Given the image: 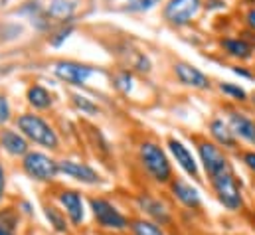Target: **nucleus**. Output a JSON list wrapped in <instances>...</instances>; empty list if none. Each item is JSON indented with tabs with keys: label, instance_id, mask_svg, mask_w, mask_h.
<instances>
[{
	"label": "nucleus",
	"instance_id": "obj_1",
	"mask_svg": "<svg viewBox=\"0 0 255 235\" xmlns=\"http://www.w3.org/2000/svg\"><path fill=\"white\" fill-rule=\"evenodd\" d=\"M210 188L216 196V200L228 210V212H242L244 210V190L236 176V170L224 172L220 176L208 180Z\"/></svg>",
	"mask_w": 255,
	"mask_h": 235
},
{
	"label": "nucleus",
	"instance_id": "obj_2",
	"mask_svg": "<svg viewBox=\"0 0 255 235\" xmlns=\"http://www.w3.org/2000/svg\"><path fill=\"white\" fill-rule=\"evenodd\" d=\"M142 168L146 174L158 184H170L172 178V164L166 156V152L156 144V142H142L138 150Z\"/></svg>",
	"mask_w": 255,
	"mask_h": 235
},
{
	"label": "nucleus",
	"instance_id": "obj_3",
	"mask_svg": "<svg viewBox=\"0 0 255 235\" xmlns=\"http://www.w3.org/2000/svg\"><path fill=\"white\" fill-rule=\"evenodd\" d=\"M196 150H198V162L202 164L204 174H206L208 180L220 176V174H224V172L234 170V164H232L230 156H228L226 150L220 148L214 140L200 138V140L196 142Z\"/></svg>",
	"mask_w": 255,
	"mask_h": 235
},
{
	"label": "nucleus",
	"instance_id": "obj_4",
	"mask_svg": "<svg viewBox=\"0 0 255 235\" xmlns=\"http://www.w3.org/2000/svg\"><path fill=\"white\" fill-rule=\"evenodd\" d=\"M18 128L22 130V134L40 144V146H46V148H52L56 150L60 146V138L56 134V130L38 115H32V113H24L18 117Z\"/></svg>",
	"mask_w": 255,
	"mask_h": 235
},
{
	"label": "nucleus",
	"instance_id": "obj_5",
	"mask_svg": "<svg viewBox=\"0 0 255 235\" xmlns=\"http://www.w3.org/2000/svg\"><path fill=\"white\" fill-rule=\"evenodd\" d=\"M32 24H36L40 30L50 28L54 22L65 26V22L71 20V12H73V4L67 0H50L48 4H40V2H32Z\"/></svg>",
	"mask_w": 255,
	"mask_h": 235
},
{
	"label": "nucleus",
	"instance_id": "obj_6",
	"mask_svg": "<svg viewBox=\"0 0 255 235\" xmlns=\"http://www.w3.org/2000/svg\"><path fill=\"white\" fill-rule=\"evenodd\" d=\"M89 206H91V212H93V218L95 222L103 228V230H113V232H123L128 228L127 218L107 200L103 198H91L89 200Z\"/></svg>",
	"mask_w": 255,
	"mask_h": 235
},
{
	"label": "nucleus",
	"instance_id": "obj_7",
	"mask_svg": "<svg viewBox=\"0 0 255 235\" xmlns=\"http://www.w3.org/2000/svg\"><path fill=\"white\" fill-rule=\"evenodd\" d=\"M22 168L32 180L38 182H50L58 176L60 172V162H56L54 158L42 154V152H28L24 156Z\"/></svg>",
	"mask_w": 255,
	"mask_h": 235
},
{
	"label": "nucleus",
	"instance_id": "obj_8",
	"mask_svg": "<svg viewBox=\"0 0 255 235\" xmlns=\"http://www.w3.org/2000/svg\"><path fill=\"white\" fill-rule=\"evenodd\" d=\"M200 8H202V0H168L162 14L170 26L182 28V26H188L198 16Z\"/></svg>",
	"mask_w": 255,
	"mask_h": 235
},
{
	"label": "nucleus",
	"instance_id": "obj_9",
	"mask_svg": "<svg viewBox=\"0 0 255 235\" xmlns=\"http://www.w3.org/2000/svg\"><path fill=\"white\" fill-rule=\"evenodd\" d=\"M166 144H168V150H170L174 162H176L194 182H200V180H202V178H200V162L196 160V156H194V152H192L190 148H188L180 138H174V136H170V138L166 140Z\"/></svg>",
	"mask_w": 255,
	"mask_h": 235
},
{
	"label": "nucleus",
	"instance_id": "obj_10",
	"mask_svg": "<svg viewBox=\"0 0 255 235\" xmlns=\"http://www.w3.org/2000/svg\"><path fill=\"white\" fill-rule=\"evenodd\" d=\"M226 117H228L226 120L230 122L234 134L238 136V140H244L250 146H255V118L238 111V109H228Z\"/></svg>",
	"mask_w": 255,
	"mask_h": 235
},
{
	"label": "nucleus",
	"instance_id": "obj_11",
	"mask_svg": "<svg viewBox=\"0 0 255 235\" xmlns=\"http://www.w3.org/2000/svg\"><path fill=\"white\" fill-rule=\"evenodd\" d=\"M208 130H210L212 140H214L220 148H224V150H238L240 140H238V136L234 134V130H232V126H230V122H228L226 118L214 117L208 122Z\"/></svg>",
	"mask_w": 255,
	"mask_h": 235
},
{
	"label": "nucleus",
	"instance_id": "obj_12",
	"mask_svg": "<svg viewBox=\"0 0 255 235\" xmlns=\"http://www.w3.org/2000/svg\"><path fill=\"white\" fill-rule=\"evenodd\" d=\"M170 192L172 196L190 212H200L202 210V196L198 192V188H194L190 182L182 180V178H174L170 182Z\"/></svg>",
	"mask_w": 255,
	"mask_h": 235
},
{
	"label": "nucleus",
	"instance_id": "obj_13",
	"mask_svg": "<svg viewBox=\"0 0 255 235\" xmlns=\"http://www.w3.org/2000/svg\"><path fill=\"white\" fill-rule=\"evenodd\" d=\"M174 73L178 77V81L186 87H192V89H200V91H206L212 87L210 83V77L200 71L198 67H194L192 63H186V61H178L174 63Z\"/></svg>",
	"mask_w": 255,
	"mask_h": 235
},
{
	"label": "nucleus",
	"instance_id": "obj_14",
	"mask_svg": "<svg viewBox=\"0 0 255 235\" xmlns=\"http://www.w3.org/2000/svg\"><path fill=\"white\" fill-rule=\"evenodd\" d=\"M56 75L71 85H85V81L93 75V67L91 65H83V63H75V61H58L56 63Z\"/></svg>",
	"mask_w": 255,
	"mask_h": 235
},
{
	"label": "nucleus",
	"instance_id": "obj_15",
	"mask_svg": "<svg viewBox=\"0 0 255 235\" xmlns=\"http://www.w3.org/2000/svg\"><path fill=\"white\" fill-rule=\"evenodd\" d=\"M136 204L138 208L150 218V222L158 224V226H168L172 222V216H170V210L158 200V198H152L148 194H142L136 198Z\"/></svg>",
	"mask_w": 255,
	"mask_h": 235
},
{
	"label": "nucleus",
	"instance_id": "obj_16",
	"mask_svg": "<svg viewBox=\"0 0 255 235\" xmlns=\"http://www.w3.org/2000/svg\"><path fill=\"white\" fill-rule=\"evenodd\" d=\"M60 172H64L65 176L73 178V180H77V182H81V184H89V186L101 182V176H99L91 166L81 164V162H73V160H64V162H60Z\"/></svg>",
	"mask_w": 255,
	"mask_h": 235
},
{
	"label": "nucleus",
	"instance_id": "obj_17",
	"mask_svg": "<svg viewBox=\"0 0 255 235\" xmlns=\"http://www.w3.org/2000/svg\"><path fill=\"white\" fill-rule=\"evenodd\" d=\"M220 46H222V50L230 58L242 59V61L252 59L255 54V44L250 42V40H246V38H224L220 42Z\"/></svg>",
	"mask_w": 255,
	"mask_h": 235
},
{
	"label": "nucleus",
	"instance_id": "obj_18",
	"mask_svg": "<svg viewBox=\"0 0 255 235\" xmlns=\"http://www.w3.org/2000/svg\"><path fill=\"white\" fill-rule=\"evenodd\" d=\"M58 200H60V204L64 206L65 214L69 216L71 224L77 226V224L83 222V200H81V196H79L77 192H73V190H64V192L58 194Z\"/></svg>",
	"mask_w": 255,
	"mask_h": 235
},
{
	"label": "nucleus",
	"instance_id": "obj_19",
	"mask_svg": "<svg viewBox=\"0 0 255 235\" xmlns=\"http://www.w3.org/2000/svg\"><path fill=\"white\" fill-rule=\"evenodd\" d=\"M0 146L8 154H12V156L28 154V140L22 134H18V132H14L10 128H6V130L0 132Z\"/></svg>",
	"mask_w": 255,
	"mask_h": 235
},
{
	"label": "nucleus",
	"instance_id": "obj_20",
	"mask_svg": "<svg viewBox=\"0 0 255 235\" xmlns=\"http://www.w3.org/2000/svg\"><path fill=\"white\" fill-rule=\"evenodd\" d=\"M28 103L34 105L36 109H48L52 105V97L42 85H32L28 89Z\"/></svg>",
	"mask_w": 255,
	"mask_h": 235
},
{
	"label": "nucleus",
	"instance_id": "obj_21",
	"mask_svg": "<svg viewBox=\"0 0 255 235\" xmlns=\"http://www.w3.org/2000/svg\"><path fill=\"white\" fill-rule=\"evenodd\" d=\"M130 230H132V235H166L158 224H154L150 220H136V222H132Z\"/></svg>",
	"mask_w": 255,
	"mask_h": 235
},
{
	"label": "nucleus",
	"instance_id": "obj_22",
	"mask_svg": "<svg viewBox=\"0 0 255 235\" xmlns=\"http://www.w3.org/2000/svg\"><path fill=\"white\" fill-rule=\"evenodd\" d=\"M220 91L226 95V97H230V99H234V101H240V103H246L248 101V91L244 89V87H240V85H236V83H220Z\"/></svg>",
	"mask_w": 255,
	"mask_h": 235
},
{
	"label": "nucleus",
	"instance_id": "obj_23",
	"mask_svg": "<svg viewBox=\"0 0 255 235\" xmlns=\"http://www.w3.org/2000/svg\"><path fill=\"white\" fill-rule=\"evenodd\" d=\"M46 218L50 220V224L54 226L56 232H65L67 226H65V220L60 216V212L56 208H46Z\"/></svg>",
	"mask_w": 255,
	"mask_h": 235
},
{
	"label": "nucleus",
	"instance_id": "obj_24",
	"mask_svg": "<svg viewBox=\"0 0 255 235\" xmlns=\"http://www.w3.org/2000/svg\"><path fill=\"white\" fill-rule=\"evenodd\" d=\"M73 103H75V107H77V109H81V111H83V113H87V115H97V113H99L97 105H93L87 97L73 95Z\"/></svg>",
	"mask_w": 255,
	"mask_h": 235
},
{
	"label": "nucleus",
	"instance_id": "obj_25",
	"mask_svg": "<svg viewBox=\"0 0 255 235\" xmlns=\"http://www.w3.org/2000/svg\"><path fill=\"white\" fill-rule=\"evenodd\" d=\"M160 0H127L128 10H134V12H146L150 8H154Z\"/></svg>",
	"mask_w": 255,
	"mask_h": 235
},
{
	"label": "nucleus",
	"instance_id": "obj_26",
	"mask_svg": "<svg viewBox=\"0 0 255 235\" xmlns=\"http://www.w3.org/2000/svg\"><path fill=\"white\" fill-rule=\"evenodd\" d=\"M71 30H73V26L69 24V26H62L54 36H50V42H52V46H60L62 42H64L65 38L71 34Z\"/></svg>",
	"mask_w": 255,
	"mask_h": 235
},
{
	"label": "nucleus",
	"instance_id": "obj_27",
	"mask_svg": "<svg viewBox=\"0 0 255 235\" xmlns=\"http://www.w3.org/2000/svg\"><path fill=\"white\" fill-rule=\"evenodd\" d=\"M240 158H242V162H244V166L255 174V148L254 150H244L242 154H240Z\"/></svg>",
	"mask_w": 255,
	"mask_h": 235
},
{
	"label": "nucleus",
	"instance_id": "obj_28",
	"mask_svg": "<svg viewBox=\"0 0 255 235\" xmlns=\"http://www.w3.org/2000/svg\"><path fill=\"white\" fill-rule=\"evenodd\" d=\"M10 118V105L4 97H0V122H6Z\"/></svg>",
	"mask_w": 255,
	"mask_h": 235
},
{
	"label": "nucleus",
	"instance_id": "obj_29",
	"mask_svg": "<svg viewBox=\"0 0 255 235\" xmlns=\"http://www.w3.org/2000/svg\"><path fill=\"white\" fill-rule=\"evenodd\" d=\"M119 81H121L119 87H121L123 91H130V73H127V71L121 73V75H119Z\"/></svg>",
	"mask_w": 255,
	"mask_h": 235
},
{
	"label": "nucleus",
	"instance_id": "obj_30",
	"mask_svg": "<svg viewBox=\"0 0 255 235\" xmlns=\"http://www.w3.org/2000/svg\"><path fill=\"white\" fill-rule=\"evenodd\" d=\"M246 24L250 26V30H254L255 32V4L246 12Z\"/></svg>",
	"mask_w": 255,
	"mask_h": 235
},
{
	"label": "nucleus",
	"instance_id": "obj_31",
	"mask_svg": "<svg viewBox=\"0 0 255 235\" xmlns=\"http://www.w3.org/2000/svg\"><path fill=\"white\" fill-rule=\"evenodd\" d=\"M234 73H238L240 77H246V79H254L255 75L252 71H248L246 67H234Z\"/></svg>",
	"mask_w": 255,
	"mask_h": 235
},
{
	"label": "nucleus",
	"instance_id": "obj_32",
	"mask_svg": "<svg viewBox=\"0 0 255 235\" xmlns=\"http://www.w3.org/2000/svg\"><path fill=\"white\" fill-rule=\"evenodd\" d=\"M4 190H6V174H4V168L0 164V200L4 198Z\"/></svg>",
	"mask_w": 255,
	"mask_h": 235
},
{
	"label": "nucleus",
	"instance_id": "obj_33",
	"mask_svg": "<svg viewBox=\"0 0 255 235\" xmlns=\"http://www.w3.org/2000/svg\"><path fill=\"white\" fill-rule=\"evenodd\" d=\"M224 0H206V8H224Z\"/></svg>",
	"mask_w": 255,
	"mask_h": 235
},
{
	"label": "nucleus",
	"instance_id": "obj_34",
	"mask_svg": "<svg viewBox=\"0 0 255 235\" xmlns=\"http://www.w3.org/2000/svg\"><path fill=\"white\" fill-rule=\"evenodd\" d=\"M0 235H14V234H12V230H8V228L0 226Z\"/></svg>",
	"mask_w": 255,
	"mask_h": 235
},
{
	"label": "nucleus",
	"instance_id": "obj_35",
	"mask_svg": "<svg viewBox=\"0 0 255 235\" xmlns=\"http://www.w3.org/2000/svg\"><path fill=\"white\" fill-rule=\"evenodd\" d=\"M252 224H254V228H255V214H254V218H252Z\"/></svg>",
	"mask_w": 255,
	"mask_h": 235
},
{
	"label": "nucleus",
	"instance_id": "obj_36",
	"mask_svg": "<svg viewBox=\"0 0 255 235\" xmlns=\"http://www.w3.org/2000/svg\"><path fill=\"white\" fill-rule=\"evenodd\" d=\"M252 101H254V105H255V93L252 95Z\"/></svg>",
	"mask_w": 255,
	"mask_h": 235
},
{
	"label": "nucleus",
	"instance_id": "obj_37",
	"mask_svg": "<svg viewBox=\"0 0 255 235\" xmlns=\"http://www.w3.org/2000/svg\"><path fill=\"white\" fill-rule=\"evenodd\" d=\"M248 2H255V0H248Z\"/></svg>",
	"mask_w": 255,
	"mask_h": 235
}]
</instances>
